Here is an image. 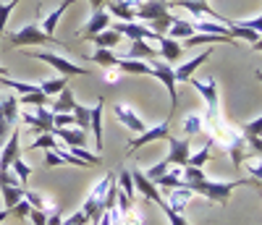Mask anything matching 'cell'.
Instances as JSON below:
<instances>
[{
	"mask_svg": "<svg viewBox=\"0 0 262 225\" xmlns=\"http://www.w3.org/2000/svg\"><path fill=\"white\" fill-rule=\"evenodd\" d=\"M200 44H233V48H238V42L233 37H221V34H200L194 32L191 37H186V48H200Z\"/></svg>",
	"mask_w": 262,
	"mask_h": 225,
	"instance_id": "d6986e66",
	"label": "cell"
},
{
	"mask_svg": "<svg viewBox=\"0 0 262 225\" xmlns=\"http://www.w3.org/2000/svg\"><path fill=\"white\" fill-rule=\"evenodd\" d=\"M111 29H116L121 37H128V39H160V34H155L147 24H139V21H116V27H111Z\"/></svg>",
	"mask_w": 262,
	"mask_h": 225,
	"instance_id": "30bf717a",
	"label": "cell"
},
{
	"mask_svg": "<svg viewBox=\"0 0 262 225\" xmlns=\"http://www.w3.org/2000/svg\"><path fill=\"white\" fill-rule=\"evenodd\" d=\"M121 225H142V212L137 210V205L131 207L128 212H123V217H121Z\"/></svg>",
	"mask_w": 262,
	"mask_h": 225,
	"instance_id": "681fc988",
	"label": "cell"
},
{
	"mask_svg": "<svg viewBox=\"0 0 262 225\" xmlns=\"http://www.w3.org/2000/svg\"><path fill=\"white\" fill-rule=\"evenodd\" d=\"M111 18H113V16L107 13L105 8H100V11H92V18L84 24V29L79 32V37H81V39H92L95 34H100V32H105L107 27H111Z\"/></svg>",
	"mask_w": 262,
	"mask_h": 225,
	"instance_id": "5bb4252c",
	"label": "cell"
},
{
	"mask_svg": "<svg viewBox=\"0 0 262 225\" xmlns=\"http://www.w3.org/2000/svg\"><path fill=\"white\" fill-rule=\"evenodd\" d=\"M48 212H50V210H48ZM48 212H42V210H34V207H32L29 217H32L34 225H48Z\"/></svg>",
	"mask_w": 262,
	"mask_h": 225,
	"instance_id": "f5cc1de1",
	"label": "cell"
},
{
	"mask_svg": "<svg viewBox=\"0 0 262 225\" xmlns=\"http://www.w3.org/2000/svg\"><path fill=\"white\" fill-rule=\"evenodd\" d=\"M53 123L55 128H69L76 123V118H74V112H53Z\"/></svg>",
	"mask_w": 262,
	"mask_h": 225,
	"instance_id": "c3c4849f",
	"label": "cell"
},
{
	"mask_svg": "<svg viewBox=\"0 0 262 225\" xmlns=\"http://www.w3.org/2000/svg\"><path fill=\"white\" fill-rule=\"evenodd\" d=\"M123 37L116 32V29H111L107 27L105 32H100V34H95L92 37V42H95V48H105V50H113V48H118V42H121Z\"/></svg>",
	"mask_w": 262,
	"mask_h": 225,
	"instance_id": "83f0119b",
	"label": "cell"
},
{
	"mask_svg": "<svg viewBox=\"0 0 262 225\" xmlns=\"http://www.w3.org/2000/svg\"><path fill=\"white\" fill-rule=\"evenodd\" d=\"M55 139H60V142H66L69 144V149H74V147H86V131H81V128H74V126H69V128H53L50 131Z\"/></svg>",
	"mask_w": 262,
	"mask_h": 225,
	"instance_id": "e0dca14e",
	"label": "cell"
},
{
	"mask_svg": "<svg viewBox=\"0 0 262 225\" xmlns=\"http://www.w3.org/2000/svg\"><path fill=\"white\" fill-rule=\"evenodd\" d=\"M105 3H107V0H90L92 11H100V8H105Z\"/></svg>",
	"mask_w": 262,
	"mask_h": 225,
	"instance_id": "11a10c76",
	"label": "cell"
},
{
	"mask_svg": "<svg viewBox=\"0 0 262 225\" xmlns=\"http://www.w3.org/2000/svg\"><path fill=\"white\" fill-rule=\"evenodd\" d=\"M66 86H69V76H58V79H48V81H42V84H39V89H42V92H45L48 97H53V95L63 92Z\"/></svg>",
	"mask_w": 262,
	"mask_h": 225,
	"instance_id": "e575fe53",
	"label": "cell"
},
{
	"mask_svg": "<svg viewBox=\"0 0 262 225\" xmlns=\"http://www.w3.org/2000/svg\"><path fill=\"white\" fill-rule=\"evenodd\" d=\"M194 34V24L191 21H181V18H173V24H170V29L165 32V37H170V39H179V37H191Z\"/></svg>",
	"mask_w": 262,
	"mask_h": 225,
	"instance_id": "4dcf8cb0",
	"label": "cell"
},
{
	"mask_svg": "<svg viewBox=\"0 0 262 225\" xmlns=\"http://www.w3.org/2000/svg\"><path fill=\"white\" fill-rule=\"evenodd\" d=\"M102 105H105V100L97 97L95 107H90V128L95 131V147H97V152H102V121H100V116H102Z\"/></svg>",
	"mask_w": 262,
	"mask_h": 225,
	"instance_id": "603a6c76",
	"label": "cell"
},
{
	"mask_svg": "<svg viewBox=\"0 0 262 225\" xmlns=\"http://www.w3.org/2000/svg\"><path fill=\"white\" fill-rule=\"evenodd\" d=\"M147 76H152V79H158V81H163V84H165L168 97H170V112H168V116H173V112H176V107H179L176 71H173L165 60H152V63H149V74H147Z\"/></svg>",
	"mask_w": 262,
	"mask_h": 225,
	"instance_id": "3957f363",
	"label": "cell"
},
{
	"mask_svg": "<svg viewBox=\"0 0 262 225\" xmlns=\"http://www.w3.org/2000/svg\"><path fill=\"white\" fill-rule=\"evenodd\" d=\"M131 181H134V189L144 196V199H149L152 205H160L163 201V194H160V189L149 181V178L144 175V170H131Z\"/></svg>",
	"mask_w": 262,
	"mask_h": 225,
	"instance_id": "7c38bea8",
	"label": "cell"
},
{
	"mask_svg": "<svg viewBox=\"0 0 262 225\" xmlns=\"http://www.w3.org/2000/svg\"><path fill=\"white\" fill-rule=\"evenodd\" d=\"M18 118L24 121L32 131H37V133H50L55 128L50 107H34L32 112H18Z\"/></svg>",
	"mask_w": 262,
	"mask_h": 225,
	"instance_id": "52a82bcc",
	"label": "cell"
},
{
	"mask_svg": "<svg viewBox=\"0 0 262 225\" xmlns=\"http://www.w3.org/2000/svg\"><path fill=\"white\" fill-rule=\"evenodd\" d=\"M29 58H37V60H42V63H48V65H53L55 71H60L63 76H84V74H90L86 69H81V65H76L74 60H69V58H63V55H55V53H39V50H24Z\"/></svg>",
	"mask_w": 262,
	"mask_h": 225,
	"instance_id": "5b68a950",
	"label": "cell"
},
{
	"mask_svg": "<svg viewBox=\"0 0 262 225\" xmlns=\"http://www.w3.org/2000/svg\"><path fill=\"white\" fill-rule=\"evenodd\" d=\"M118 58L121 55H116L113 50H105V48H97L90 55V60H95L97 65H102V69H113V65H118Z\"/></svg>",
	"mask_w": 262,
	"mask_h": 225,
	"instance_id": "836d02e7",
	"label": "cell"
},
{
	"mask_svg": "<svg viewBox=\"0 0 262 225\" xmlns=\"http://www.w3.org/2000/svg\"><path fill=\"white\" fill-rule=\"evenodd\" d=\"M18 105H32V107H50V97L42 92V89L37 86L34 92H29V95H21L18 97Z\"/></svg>",
	"mask_w": 262,
	"mask_h": 225,
	"instance_id": "1f68e13d",
	"label": "cell"
},
{
	"mask_svg": "<svg viewBox=\"0 0 262 225\" xmlns=\"http://www.w3.org/2000/svg\"><path fill=\"white\" fill-rule=\"evenodd\" d=\"M168 8H186L194 18H207V21H221V24H231L228 18H223L221 13H215V11L207 6V0H173Z\"/></svg>",
	"mask_w": 262,
	"mask_h": 225,
	"instance_id": "8992f818",
	"label": "cell"
},
{
	"mask_svg": "<svg viewBox=\"0 0 262 225\" xmlns=\"http://www.w3.org/2000/svg\"><path fill=\"white\" fill-rule=\"evenodd\" d=\"M168 137H170V116H168L163 123L152 126V128H144L139 137L131 139V142H128V152L137 149V147H144V144H149V142H168Z\"/></svg>",
	"mask_w": 262,
	"mask_h": 225,
	"instance_id": "ba28073f",
	"label": "cell"
},
{
	"mask_svg": "<svg viewBox=\"0 0 262 225\" xmlns=\"http://www.w3.org/2000/svg\"><path fill=\"white\" fill-rule=\"evenodd\" d=\"M45 165L48 168H55V165H74V168H90L84 160H79L76 154H71L69 149H48V154H45Z\"/></svg>",
	"mask_w": 262,
	"mask_h": 225,
	"instance_id": "2e32d148",
	"label": "cell"
},
{
	"mask_svg": "<svg viewBox=\"0 0 262 225\" xmlns=\"http://www.w3.org/2000/svg\"><path fill=\"white\" fill-rule=\"evenodd\" d=\"M189 81H191V86H194L196 92L205 97V102H207V121L212 123L215 118H221V100H217V81H215V76H207V79L191 76Z\"/></svg>",
	"mask_w": 262,
	"mask_h": 225,
	"instance_id": "277c9868",
	"label": "cell"
},
{
	"mask_svg": "<svg viewBox=\"0 0 262 225\" xmlns=\"http://www.w3.org/2000/svg\"><path fill=\"white\" fill-rule=\"evenodd\" d=\"M191 196H194V191L189 189V186H176V189H165V194H163V199H165V205L173 210V212H179V215H184V210H186V205L191 201Z\"/></svg>",
	"mask_w": 262,
	"mask_h": 225,
	"instance_id": "4fadbf2b",
	"label": "cell"
},
{
	"mask_svg": "<svg viewBox=\"0 0 262 225\" xmlns=\"http://www.w3.org/2000/svg\"><path fill=\"white\" fill-rule=\"evenodd\" d=\"M242 165H244V168L249 170V175L254 178V181H259V184H262V163H252V160H244Z\"/></svg>",
	"mask_w": 262,
	"mask_h": 225,
	"instance_id": "816d5d0a",
	"label": "cell"
},
{
	"mask_svg": "<svg viewBox=\"0 0 262 225\" xmlns=\"http://www.w3.org/2000/svg\"><path fill=\"white\" fill-rule=\"evenodd\" d=\"M118 189L128 196V199H137V189H134V181H131V170H121L118 178H116Z\"/></svg>",
	"mask_w": 262,
	"mask_h": 225,
	"instance_id": "8d00e7d4",
	"label": "cell"
},
{
	"mask_svg": "<svg viewBox=\"0 0 262 225\" xmlns=\"http://www.w3.org/2000/svg\"><path fill=\"white\" fill-rule=\"evenodd\" d=\"M168 170H170V165H168L165 160H160L158 165H152L149 170H144V175L149 178V181H152V184H155V181H158V178H163V175H165Z\"/></svg>",
	"mask_w": 262,
	"mask_h": 225,
	"instance_id": "bcb514c9",
	"label": "cell"
},
{
	"mask_svg": "<svg viewBox=\"0 0 262 225\" xmlns=\"http://www.w3.org/2000/svg\"><path fill=\"white\" fill-rule=\"evenodd\" d=\"M121 210H118V205H113V207H107L105 212H102V217H100V222L97 225H121Z\"/></svg>",
	"mask_w": 262,
	"mask_h": 225,
	"instance_id": "7bdbcfd3",
	"label": "cell"
},
{
	"mask_svg": "<svg viewBox=\"0 0 262 225\" xmlns=\"http://www.w3.org/2000/svg\"><path fill=\"white\" fill-rule=\"evenodd\" d=\"M207 160H212V142L202 144V149L196 152V154H189V163H186V165H191V168H205Z\"/></svg>",
	"mask_w": 262,
	"mask_h": 225,
	"instance_id": "d590c367",
	"label": "cell"
},
{
	"mask_svg": "<svg viewBox=\"0 0 262 225\" xmlns=\"http://www.w3.org/2000/svg\"><path fill=\"white\" fill-rule=\"evenodd\" d=\"M118 69L126 74H137V76H147L149 74V63L144 60H128V58H118Z\"/></svg>",
	"mask_w": 262,
	"mask_h": 225,
	"instance_id": "d6a6232c",
	"label": "cell"
},
{
	"mask_svg": "<svg viewBox=\"0 0 262 225\" xmlns=\"http://www.w3.org/2000/svg\"><path fill=\"white\" fill-rule=\"evenodd\" d=\"M168 147H170V152H168V157H165V163H168L170 168H184V165L189 163V154H191L189 139H176V137L170 133V137H168Z\"/></svg>",
	"mask_w": 262,
	"mask_h": 225,
	"instance_id": "9c48e42d",
	"label": "cell"
},
{
	"mask_svg": "<svg viewBox=\"0 0 262 225\" xmlns=\"http://www.w3.org/2000/svg\"><path fill=\"white\" fill-rule=\"evenodd\" d=\"M11 170L16 173V178H18V184H21V186H24V184L29 181V175H32V168H29L24 160H21V157H16V160H13Z\"/></svg>",
	"mask_w": 262,
	"mask_h": 225,
	"instance_id": "60d3db41",
	"label": "cell"
},
{
	"mask_svg": "<svg viewBox=\"0 0 262 225\" xmlns=\"http://www.w3.org/2000/svg\"><path fill=\"white\" fill-rule=\"evenodd\" d=\"M168 13V3L165 0H147V3H142L134 13V18H144V21H152V18H158Z\"/></svg>",
	"mask_w": 262,
	"mask_h": 225,
	"instance_id": "44dd1931",
	"label": "cell"
},
{
	"mask_svg": "<svg viewBox=\"0 0 262 225\" xmlns=\"http://www.w3.org/2000/svg\"><path fill=\"white\" fill-rule=\"evenodd\" d=\"M74 105H76V100H74V89H71V84L63 89V92H58V97L53 100V105H50V112H74Z\"/></svg>",
	"mask_w": 262,
	"mask_h": 225,
	"instance_id": "cb8c5ba5",
	"label": "cell"
},
{
	"mask_svg": "<svg viewBox=\"0 0 262 225\" xmlns=\"http://www.w3.org/2000/svg\"><path fill=\"white\" fill-rule=\"evenodd\" d=\"M29 149H58V139L53 137V133H39V137L29 144Z\"/></svg>",
	"mask_w": 262,
	"mask_h": 225,
	"instance_id": "ab89813d",
	"label": "cell"
},
{
	"mask_svg": "<svg viewBox=\"0 0 262 225\" xmlns=\"http://www.w3.org/2000/svg\"><path fill=\"white\" fill-rule=\"evenodd\" d=\"M8 74H11V71L6 69V65H0V76H8Z\"/></svg>",
	"mask_w": 262,
	"mask_h": 225,
	"instance_id": "6f0895ef",
	"label": "cell"
},
{
	"mask_svg": "<svg viewBox=\"0 0 262 225\" xmlns=\"http://www.w3.org/2000/svg\"><path fill=\"white\" fill-rule=\"evenodd\" d=\"M113 184H116V173H107L100 184H95V186H92V191H90V196H86V199H90V201H97V205H102ZM102 207H105V205H102Z\"/></svg>",
	"mask_w": 262,
	"mask_h": 225,
	"instance_id": "484cf974",
	"label": "cell"
},
{
	"mask_svg": "<svg viewBox=\"0 0 262 225\" xmlns=\"http://www.w3.org/2000/svg\"><path fill=\"white\" fill-rule=\"evenodd\" d=\"M74 118H76V126L81 131H90V107H84V105H74Z\"/></svg>",
	"mask_w": 262,
	"mask_h": 225,
	"instance_id": "b9f144b4",
	"label": "cell"
},
{
	"mask_svg": "<svg viewBox=\"0 0 262 225\" xmlns=\"http://www.w3.org/2000/svg\"><path fill=\"white\" fill-rule=\"evenodd\" d=\"M121 58H128V60H158V50H152L149 48V42L147 39H131V50L126 53V55H121Z\"/></svg>",
	"mask_w": 262,
	"mask_h": 225,
	"instance_id": "ac0fdd59",
	"label": "cell"
},
{
	"mask_svg": "<svg viewBox=\"0 0 262 225\" xmlns=\"http://www.w3.org/2000/svg\"><path fill=\"white\" fill-rule=\"evenodd\" d=\"M0 112H3V118H6L11 126H16V121H18V97H13V95H0Z\"/></svg>",
	"mask_w": 262,
	"mask_h": 225,
	"instance_id": "4316f807",
	"label": "cell"
},
{
	"mask_svg": "<svg viewBox=\"0 0 262 225\" xmlns=\"http://www.w3.org/2000/svg\"><path fill=\"white\" fill-rule=\"evenodd\" d=\"M74 3H76V0H63V3H60V6H58V8L50 13V16H42V24H39V29L45 32V34H50V37H53V29L58 27L60 16L66 13V8H69V6H74Z\"/></svg>",
	"mask_w": 262,
	"mask_h": 225,
	"instance_id": "d4e9b609",
	"label": "cell"
},
{
	"mask_svg": "<svg viewBox=\"0 0 262 225\" xmlns=\"http://www.w3.org/2000/svg\"><path fill=\"white\" fill-rule=\"evenodd\" d=\"M48 225H63V215H60V210H50L48 212Z\"/></svg>",
	"mask_w": 262,
	"mask_h": 225,
	"instance_id": "db71d44e",
	"label": "cell"
},
{
	"mask_svg": "<svg viewBox=\"0 0 262 225\" xmlns=\"http://www.w3.org/2000/svg\"><path fill=\"white\" fill-rule=\"evenodd\" d=\"M0 194H3V210H11L13 205H18L21 199H24V186H8V184H3L0 186Z\"/></svg>",
	"mask_w": 262,
	"mask_h": 225,
	"instance_id": "f546056e",
	"label": "cell"
},
{
	"mask_svg": "<svg viewBox=\"0 0 262 225\" xmlns=\"http://www.w3.org/2000/svg\"><path fill=\"white\" fill-rule=\"evenodd\" d=\"M173 18H176V16H170V11H168V13L158 16V18L147 21V27H149L152 32H155V34H165V32L170 29V24H173Z\"/></svg>",
	"mask_w": 262,
	"mask_h": 225,
	"instance_id": "74e56055",
	"label": "cell"
},
{
	"mask_svg": "<svg viewBox=\"0 0 262 225\" xmlns=\"http://www.w3.org/2000/svg\"><path fill=\"white\" fill-rule=\"evenodd\" d=\"M252 50L254 53H262V34L257 37V42H252Z\"/></svg>",
	"mask_w": 262,
	"mask_h": 225,
	"instance_id": "9f6ffc18",
	"label": "cell"
},
{
	"mask_svg": "<svg viewBox=\"0 0 262 225\" xmlns=\"http://www.w3.org/2000/svg\"><path fill=\"white\" fill-rule=\"evenodd\" d=\"M158 207H160V210L165 212V217H168V222H170V225H189L184 215H179V212H173V210H170V207L165 205V199L160 201V205H158Z\"/></svg>",
	"mask_w": 262,
	"mask_h": 225,
	"instance_id": "7dc6e473",
	"label": "cell"
},
{
	"mask_svg": "<svg viewBox=\"0 0 262 225\" xmlns=\"http://www.w3.org/2000/svg\"><path fill=\"white\" fill-rule=\"evenodd\" d=\"M233 24L244 27V29H252L257 34H262V16H254V18H244V21H233Z\"/></svg>",
	"mask_w": 262,
	"mask_h": 225,
	"instance_id": "f907efd6",
	"label": "cell"
},
{
	"mask_svg": "<svg viewBox=\"0 0 262 225\" xmlns=\"http://www.w3.org/2000/svg\"><path fill=\"white\" fill-rule=\"evenodd\" d=\"M210 55H212V48H207V50H205L202 55L191 58L189 63L179 65V71H176V84H179V81H189V79H191V76L196 74V69H200V65H202V63H205V60H207Z\"/></svg>",
	"mask_w": 262,
	"mask_h": 225,
	"instance_id": "7402d4cb",
	"label": "cell"
},
{
	"mask_svg": "<svg viewBox=\"0 0 262 225\" xmlns=\"http://www.w3.org/2000/svg\"><path fill=\"white\" fill-rule=\"evenodd\" d=\"M254 79H257V81H262V71H254Z\"/></svg>",
	"mask_w": 262,
	"mask_h": 225,
	"instance_id": "680465c9",
	"label": "cell"
},
{
	"mask_svg": "<svg viewBox=\"0 0 262 225\" xmlns=\"http://www.w3.org/2000/svg\"><path fill=\"white\" fill-rule=\"evenodd\" d=\"M158 44H160L158 55H163L165 63H176V60L181 58V53H184V48L179 44V39H170V37H165V34H160Z\"/></svg>",
	"mask_w": 262,
	"mask_h": 225,
	"instance_id": "ffe728a7",
	"label": "cell"
},
{
	"mask_svg": "<svg viewBox=\"0 0 262 225\" xmlns=\"http://www.w3.org/2000/svg\"><path fill=\"white\" fill-rule=\"evenodd\" d=\"M113 116H116V121H121L128 131H134V133H142L147 126H144V121L137 116V110H131L128 105H121V102H116V107H113Z\"/></svg>",
	"mask_w": 262,
	"mask_h": 225,
	"instance_id": "9a60e30c",
	"label": "cell"
},
{
	"mask_svg": "<svg viewBox=\"0 0 262 225\" xmlns=\"http://www.w3.org/2000/svg\"><path fill=\"white\" fill-rule=\"evenodd\" d=\"M18 128L11 131V137L6 139V144L0 147V173H8L16 157H21V144H18Z\"/></svg>",
	"mask_w": 262,
	"mask_h": 225,
	"instance_id": "8fae6325",
	"label": "cell"
},
{
	"mask_svg": "<svg viewBox=\"0 0 262 225\" xmlns=\"http://www.w3.org/2000/svg\"><path fill=\"white\" fill-rule=\"evenodd\" d=\"M242 131H244L247 139H249V137H259V139H262V116L254 118V121H247V123L242 126Z\"/></svg>",
	"mask_w": 262,
	"mask_h": 225,
	"instance_id": "f6af8a7d",
	"label": "cell"
},
{
	"mask_svg": "<svg viewBox=\"0 0 262 225\" xmlns=\"http://www.w3.org/2000/svg\"><path fill=\"white\" fill-rule=\"evenodd\" d=\"M205 128V118L200 116V112H189V116L181 121V131L186 133V139L189 137H196V133H202Z\"/></svg>",
	"mask_w": 262,
	"mask_h": 225,
	"instance_id": "f1b7e54d",
	"label": "cell"
},
{
	"mask_svg": "<svg viewBox=\"0 0 262 225\" xmlns=\"http://www.w3.org/2000/svg\"><path fill=\"white\" fill-rule=\"evenodd\" d=\"M21 3V0H11V3H0V34L6 32V24H8V18L13 13V8Z\"/></svg>",
	"mask_w": 262,
	"mask_h": 225,
	"instance_id": "ee69618b",
	"label": "cell"
},
{
	"mask_svg": "<svg viewBox=\"0 0 262 225\" xmlns=\"http://www.w3.org/2000/svg\"><path fill=\"white\" fill-rule=\"evenodd\" d=\"M24 199L29 201V205H32L34 210H42V212L53 210V205H50V201H45V196H42V194H37V191H29V189H24Z\"/></svg>",
	"mask_w": 262,
	"mask_h": 225,
	"instance_id": "f35d334b",
	"label": "cell"
},
{
	"mask_svg": "<svg viewBox=\"0 0 262 225\" xmlns=\"http://www.w3.org/2000/svg\"><path fill=\"white\" fill-rule=\"evenodd\" d=\"M238 186H254L257 191H262V184L254 181V178H236V181H200V184H191L189 189L194 194H200V196H207L210 201H215V205H221L226 207L228 205V196L238 189Z\"/></svg>",
	"mask_w": 262,
	"mask_h": 225,
	"instance_id": "6da1fadb",
	"label": "cell"
},
{
	"mask_svg": "<svg viewBox=\"0 0 262 225\" xmlns=\"http://www.w3.org/2000/svg\"><path fill=\"white\" fill-rule=\"evenodd\" d=\"M29 44H58V48H66V42L45 34L37 24H27L21 29L8 32V48H29Z\"/></svg>",
	"mask_w": 262,
	"mask_h": 225,
	"instance_id": "7a4b0ae2",
	"label": "cell"
}]
</instances>
